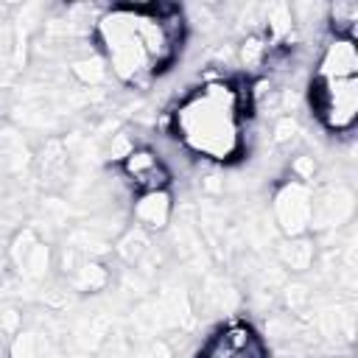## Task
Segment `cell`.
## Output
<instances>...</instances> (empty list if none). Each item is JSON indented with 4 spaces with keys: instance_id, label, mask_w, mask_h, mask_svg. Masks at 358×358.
Segmentation results:
<instances>
[{
    "instance_id": "16",
    "label": "cell",
    "mask_w": 358,
    "mask_h": 358,
    "mask_svg": "<svg viewBox=\"0 0 358 358\" xmlns=\"http://www.w3.org/2000/svg\"><path fill=\"white\" fill-rule=\"evenodd\" d=\"M299 137V123H296V117L294 115H280L277 120H274V126H271V140L277 143V145H285V143H294Z\"/></svg>"
},
{
    "instance_id": "6",
    "label": "cell",
    "mask_w": 358,
    "mask_h": 358,
    "mask_svg": "<svg viewBox=\"0 0 358 358\" xmlns=\"http://www.w3.org/2000/svg\"><path fill=\"white\" fill-rule=\"evenodd\" d=\"M352 207H355V193L347 185H327L322 190H313L310 232L341 227L344 221L352 218Z\"/></svg>"
},
{
    "instance_id": "11",
    "label": "cell",
    "mask_w": 358,
    "mask_h": 358,
    "mask_svg": "<svg viewBox=\"0 0 358 358\" xmlns=\"http://www.w3.org/2000/svg\"><path fill=\"white\" fill-rule=\"evenodd\" d=\"M67 280H70V288L73 291H78V294H95V291H103L109 285V268L103 263H98V260L84 257L67 274Z\"/></svg>"
},
{
    "instance_id": "13",
    "label": "cell",
    "mask_w": 358,
    "mask_h": 358,
    "mask_svg": "<svg viewBox=\"0 0 358 358\" xmlns=\"http://www.w3.org/2000/svg\"><path fill=\"white\" fill-rule=\"evenodd\" d=\"M8 358H56V355H50V347H48L45 336L31 333V330H20V333L11 336Z\"/></svg>"
},
{
    "instance_id": "5",
    "label": "cell",
    "mask_w": 358,
    "mask_h": 358,
    "mask_svg": "<svg viewBox=\"0 0 358 358\" xmlns=\"http://www.w3.org/2000/svg\"><path fill=\"white\" fill-rule=\"evenodd\" d=\"M199 358H268V347L249 322H229L204 341Z\"/></svg>"
},
{
    "instance_id": "17",
    "label": "cell",
    "mask_w": 358,
    "mask_h": 358,
    "mask_svg": "<svg viewBox=\"0 0 358 358\" xmlns=\"http://www.w3.org/2000/svg\"><path fill=\"white\" fill-rule=\"evenodd\" d=\"M288 171H291V179L305 182V185H313V176H316L319 165H316V159H313L310 154H299V157H294V159H291Z\"/></svg>"
},
{
    "instance_id": "12",
    "label": "cell",
    "mask_w": 358,
    "mask_h": 358,
    "mask_svg": "<svg viewBox=\"0 0 358 358\" xmlns=\"http://www.w3.org/2000/svg\"><path fill=\"white\" fill-rule=\"evenodd\" d=\"M148 252H151V235L145 229H140V227H129L115 243V255L126 266H137Z\"/></svg>"
},
{
    "instance_id": "8",
    "label": "cell",
    "mask_w": 358,
    "mask_h": 358,
    "mask_svg": "<svg viewBox=\"0 0 358 358\" xmlns=\"http://www.w3.org/2000/svg\"><path fill=\"white\" fill-rule=\"evenodd\" d=\"M131 218H134V227L145 229L148 235L165 232L171 218H173V193L171 190H154V193L131 196Z\"/></svg>"
},
{
    "instance_id": "14",
    "label": "cell",
    "mask_w": 358,
    "mask_h": 358,
    "mask_svg": "<svg viewBox=\"0 0 358 358\" xmlns=\"http://www.w3.org/2000/svg\"><path fill=\"white\" fill-rule=\"evenodd\" d=\"M268 39L263 34H249L241 45H238V62L243 70H255V67H266V59H268Z\"/></svg>"
},
{
    "instance_id": "4",
    "label": "cell",
    "mask_w": 358,
    "mask_h": 358,
    "mask_svg": "<svg viewBox=\"0 0 358 358\" xmlns=\"http://www.w3.org/2000/svg\"><path fill=\"white\" fill-rule=\"evenodd\" d=\"M117 171L123 176V182L129 185L131 196L137 193H154V190H171L173 185V173L165 165L162 154L145 143H137L120 162Z\"/></svg>"
},
{
    "instance_id": "10",
    "label": "cell",
    "mask_w": 358,
    "mask_h": 358,
    "mask_svg": "<svg viewBox=\"0 0 358 358\" xmlns=\"http://www.w3.org/2000/svg\"><path fill=\"white\" fill-rule=\"evenodd\" d=\"M324 25L327 36L338 39H358V3L355 0H336L324 6Z\"/></svg>"
},
{
    "instance_id": "1",
    "label": "cell",
    "mask_w": 358,
    "mask_h": 358,
    "mask_svg": "<svg viewBox=\"0 0 358 358\" xmlns=\"http://www.w3.org/2000/svg\"><path fill=\"white\" fill-rule=\"evenodd\" d=\"M171 137L182 145L185 154L227 165L243 157V120L232 106H224L207 98L199 87L190 90L173 112H168Z\"/></svg>"
},
{
    "instance_id": "3",
    "label": "cell",
    "mask_w": 358,
    "mask_h": 358,
    "mask_svg": "<svg viewBox=\"0 0 358 358\" xmlns=\"http://www.w3.org/2000/svg\"><path fill=\"white\" fill-rule=\"evenodd\" d=\"M271 215L282 238H299L310 232L313 218V185L285 179L271 196Z\"/></svg>"
},
{
    "instance_id": "9",
    "label": "cell",
    "mask_w": 358,
    "mask_h": 358,
    "mask_svg": "<svg viewBox=\"0 0 358 358\" xmlns=\"http://www.w3.org/2000/svg\"><path fill=\"white\" fill-rule=\"evenodd\" d=\"M277 260L285 271L302 274L308 268H313L316 260V243L310 235H299V238H282L277 243Z\"/></svg>"
},
{
    "instance_id": "7",
    "label": "cell",
    "mask_w": 358,
    "mask_h": 358,
    "mask_svg": "<svg viewBox=\"0 0 358 358\" xmlns=\"http://www.w3.org/2000/svg\"><path fill=\"white\" fill-rule=\"evenodd\" d=\"M313 78H319V81L358 78V45L352 39L327 36L322 50H319Z\"/></svg>"
},
{
    "instance_id": "15",
    "label": "cell",
    "mask_w": 358,
    "mask_h": 358,
    "mask_svg": "<svg viewBox=\"0 0 358 358\" xmlns=\"http://www.w3.org/2000/svg\"><path fill=\"white\" fill-rule=\"evenodd\" d=\"M73 76L81 81V84H90V87H98L103 84L112 73L106 67V59L98 53V56H84V59H76L73 62Z\"/></svg>"
},
{
    "instance_id": "18",
    "label": "cell",
    "mask_w": 358,
    "mask_h": 358,
    "mask_svg": "<svg viewBox=\"0 0 358 358\" xmlns=\"http://www.w3.org/2000/svg\"><path fill=\"white\" fill-rule=\"evenodd\" d=\"M137 143L126 134V131H120V134H115V140H112V145H109V157H112V162H120L131 148H134Z\"/></svg>"
},
{
    "instance_id": "2",
    "label": "cell",
    "mask_w": 358,
    "mask_h": 358,
    "mask_svg": "<svg viewBox=\"0 0 358 358\" xmlns=\"http://www.w3.org/2000/svg\"><path fill=\"white\" fill-rule=\"evenodd\" d=\"M310 109L316 120L330 134H350L358 123V78H338V81H310L308 90Z\"/></svg>"
}]
</instances>
